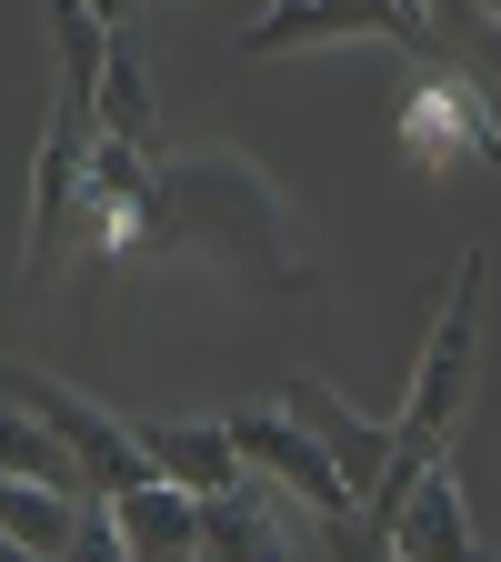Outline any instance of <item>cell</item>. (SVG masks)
Instances as JSON below:
<instances>
[{
	"label": "cell",
	"mask_w": 501,
	"mask_h": 562,
	"mask_svg": "<svg viewBox=\"0 0 501 562\" xmlns=\"http://www.w3.org/2000/svg\"><path fill=\"white\" fill-rule=\"evenodd\" d=\"M201 532H210V562H292V542H281V513H271L261 472H251L241 492H210V503H201Z\"/></svg>",
	"instance_id": "4fadbf2b"
},
{
	"label": "cell",
	"mask_w": 501,
	"mask_h": 562,
	"mask_svg": "<svg viewBox=\"0 0 501 562\" xmlns=\"http://www.w3.org/2000/svg\"><path fill=\"white\" fill-rule=\"evenodd\" d=\"M471 382H481V251L452 261V292L432 302V341H421V372H411V402H401V452H391V482L372 492L362 532H391L401 492L452 462V422L471 412Z\"/></svg>",
	"instance_id": "3957f363"
},
{
	"label": "cell",
	"mask_w": 501,
	"mask_h": 562,
	"mask_svg": "<svg viewBox=\"0 0 501 562\" xmlns=\"http://www.w3.org/2000/svg\"><path fill=\"white\" fill-rule=\"evenodd\" d=\"M111 21L121 11H91V0H60L50 11V41H60V101H50V131H41V161H31V222H21V281H41L60 261V222L81 201L91 161H101V60H111Z\"/></svg>",
	"instance_id": "7a4b0ae2"
},
{
	"label": "cell",
	"mask_w": 501,
	"mask_h": 562,
	"mask_svg": "<svg viewBox=\"0 0 501 562\" xmlns=\"http://www.w3.org/2000/svg\"><path fill=\"white\" fill-rule=\"evenodd\" d=\"M161 241L201 251L221 281H241V292H301L311 281L301 211L281 201V181L251 151H231V140H201V151L161 161Z\"/></svg>",
	"instance_id": "6da1fadb"
},
{
	"label": "cell",
	"mask_w": 501,
	"mask_h": 562,
	"mask_svg": "<svg viewBox=\"0 0 501 562\" xmlns=\"http://www.w3.org/2000/svg\"><path fill=\"white\" fill-rule=\"evenodd\" d=\"M231 442H241V462H251V472L292 482L301 503L321 513V532H331V542H341V532H362V492L341 482V462H331V452L301 432L292 412H231Z\"/></svg>",
	"instance_id": "8992f818"
},
{
	"label": "cell",
	"mask_w": 501,
	"mask_h": 562,
	"mask_svg": "<svg viewBox=\"0 0 501 562\" xmlns=\"http://www.w3.org/2000/svg\"><path fill=\"white\" fill-rule=\"evenodd\" d=\"M382 542H391L401 562H481V532H471V492H462V472L432 462V472L401 492V513H391Z\"/></svg>",
	"instance_id": "30bf717a"
},
{
	"label": "cell",
	"mask_w": 501,
	"mask_h": 562,
	"mask_svg": "<svg viewBox=\"0 0 501 562\" xmlns=\"http://www.w3.org/2000/svg\"><path fill=\"white\" fill-rule=\"evenodd\" d=\"M331 41H401V50H421V70L442 60V21L401 11V0H372V11H351V0H321V11H271V21H251V31H241V50H251V60H271V50H331Z\"/></svg>",
	"instance_id": "52a82bcc"
},
{
	"label": "cell",
	"mask_w": 501,
	"mask_h": 562,
	"mask_svg": "<svg viewBox=\"0 0 501 562\" xmlns=\"http://www.w3.org/2000/svg\"><path fill=\"white\" fill-rule=\"evenodd\" d=\"M481 562H491V552H481Z\"/></svg>",
	"instance_id": "ac0fdd59"
},
{
	"label": "cell",
	"mask_w": 501,
	"mask_h": 562,
	"mask_svg": "<svg viewBox=\"0 0 501 562\" xmlns=\"http://www.w3.org/2000/svg\"><path fill=\"white\" fill-rule=\"evenodd\" d=\"M471 41H481V50L501 60V11H471Z\"/></svg>",
	"instance_id": "e0dca14e"
},
{
	"label": "cell",
	"mask_w": 501,
	"mask_h": 562,
	"mask_svg": "<svg viewBox=\"0 0 501 562\" xmlns=\"http://www.w3.org/2000/svg\"><path fill=\"white\" fill-rule=\"evenodd\" d=\"M281 412H292L301 422V432L341 462V482L351 492H362V513H372V492L391 482V452H401V422H372V412H351L321 372H292V382H281Z\"/></svg>",
	"instance_id": "ba28073f"
},
{
	"label": "cell",
	"mask_w": 501,
	"mask_h": 562,
	"mask_svg": "<svg viewBox=\"0 0 501 562\" xmlns=\"http://www.w3.org/2000/svg\"><path fill=\"white\" fill-rule=\"evenodd\" d=\"M101 131L121 151H151L161 121H151V70H140V21H111V60H101Z\"/></svg>",
	"instance_id": "7c38bea8"
},
{
	"label": "cell",
	"mask_w": 501,
	"mask_h": 562,
	"mask_svg": "<svg viewBox=\"0 0 501 562\" xmlns=\"http://www.w3.org/2000/svg\"><path fill=\"white\" fill-rule=\"evenodd\" d=\"M401 151L421 171H501V121L452 60H432L401 101Z\"/></svg>",
	"instance_id": "5b68a950"
},
{
	"label": "cell",
	"mask_w": 501,
	"mask_h": 562,
	"mask_svg": "<svg viewBox=\"0 0 501 562\" xmlns=\"http://www.w3.org/2000/svg\"><path fill=\"white\" fill-rule=\"evenodd\" d=\"M0 482H41V492H91V472L70 462V442L50 432L41 412H11V422H0Z\"/></svg>",
	"instance_id": "9a60e30c"
},
{
	"label": "cell",
	"mask_w": 501,
	"mask_h": 562,
	"mask_svg": "<svg viewBox=\"0 0 501 562\" xmlns=\"http://www.w3.org/2000/svg\"><path fill=\"white\" fill-rule=\"evenodd\" d=\"M0 532H11L21 552H50V562H70V542H81V492L0 482Z\"/></svg>",
	"instance_id": "5bb4252c"
},
{
	"label": "cell",
	"mask_w": 501,
	"mask_h": 562,
	"mask_svg": "<svg viewBox=\"0 0 501 562\" xmlns=\"http://www.w3.org/2000/svg\"><path fill=\"white\" fill-rule=\"evenodd\" d=\"M130 432H140V452L161 462V482L201 492V503L251 482V462H241V442H231V412H140Z\"/></svg>",
	"instance_id": "9c48e42d"
},
{
	"label": "cell",
	"mask_w": 501,
	"mask_h": 562,
	"mask_svg": "<svg viewBox=\"0 0 501 562\" xmlns=\"http://www.w3.org/2000/svg\"><path fill=\"white\" fill-rule=\"evenodd\" d=\"M111 522H121L130 562H210L201 492H181V482H140V492H121V503H111Z\"/></svg>",
	"instance_id": "8fae6325"
},
{
	"label": "cell",
	"mask_w": 501,
	"mask_h": 562,
	"mask_svg": "<svg viewBox=\"0 0 501 562\" xmlns=\"http://www.w3.org/2000/svg\"><path fill=\"white\" fill-rule=\"evenodd\" d=\"M11 402H21V412H41L50 432L70 442V462L91 472V492H101V503H121V492H140V482H161V462L140 452V432H130V422H121V412H101L91 392H70L60 372L11 362Z\"/></svg>",
	"instance_id": "277c9868"
},
{
	"label": "cell",
	"mask_w": 501,
	"mask_h": 562,
	"mask_svg": "<svg viewBox=\"0 0 501 562\" xmlns=\"http://www.w3.org/2000/svg\"><path fill=\"white\" fill-rule=\"evenodd\" d=\"M70 562H130V542H121L111 503H91V513H81V542H70Z\"/></svg>",
	"instance_id": "2e32d148"
}]
</instances>
